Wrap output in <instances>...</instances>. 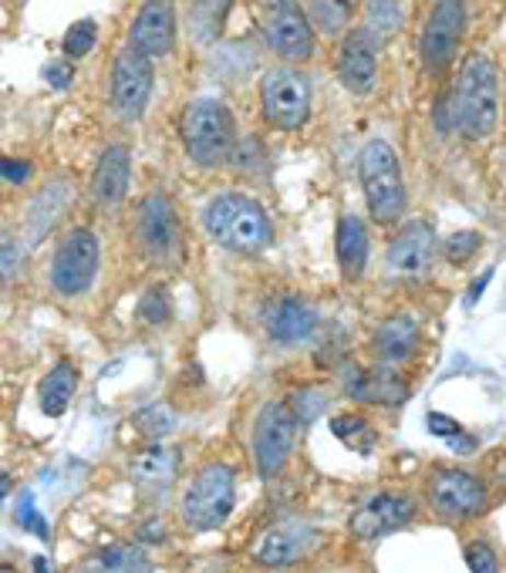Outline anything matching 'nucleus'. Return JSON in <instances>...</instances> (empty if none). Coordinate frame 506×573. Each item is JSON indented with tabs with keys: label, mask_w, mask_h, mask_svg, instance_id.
I'll return each mask as SVG.
<instances>
[{
	"label": "nucleus",
	"mask_w": 506,
	"mask_h": 573,
	"mask_svg": "<svg viewBox=\"0 0 506 573\" xmlns=\"http://www.w3.org/2000/svg\"><path fill=\"white\" fill-rule=\"evenodd\" d=\"M203 226L209 239L230 254H261L274 236L267 210L243 192H220L209 199L203 210Z\"/></svg>",
	"instance_id": "1"
},
{
	"label": "nucleus",
	"mask_w": 506,
	"mask_h": 573,
	"mask_svg": "<svg viewBox=\"0 0 506 573\" xmlns=\"http://www.w3.org/2000/svg\"><path fill=\"white\" fill-rule=\"evenodd\" d=\"M496 118H499V92H496L493 61L473 51L459 68L456 98H452V126H459L467 139L480 142L493 136Z\"/></svg>",
	"instance_id": "2"
},
{
	"label": "nucleus",
	"mask_w": 506,
	"mask_h": 573,
	"mask_svg": "<svg viewBox=\"0 0 506 573\" xmlns=\"http://www.w3.org/2000/svg\"><path fill=\"white\" fill-rule=\"evenodd\" d=\"M183 142L196 166H227L237 149V121L230 108L217 98H196L183 112Z\"/></svg>",
	"instance_id": "3"
},
{
	"label": "nucleus",
	"mask_w": 506,
	"mask_h": 573,
	"mask_svg": "<svg viewBox=\"0 0 506 573\" xmlns=\"http://www.w3.org/2000/svg\"><path fill=\"white\" fill-rule=\"evenodd\" d=\"M358 176L368 199V210L378 223H395L405 213V183L399 169V155L389 142L371 139L361 149Z\"/></svg>",
	"instance_id": "4"
},
{
	"label": "nucleus",
	"mask_w": 506,
	"mask_h": 573,
	"mask_svg": "<svg viewBox=\"0 0 506 573\" xmlns=\"http://www.w3.org/2000/svg\"><path fill=\"white\" fill-rule=\"evenodd\" d=\"M237 500V476L230 466L223 463H209L203 466L193 482L183 493V523L196 534H209V529L223 526V519L230 516Z\"/></svg>",
	"instance_id": "5"
},
{
	"label": "nucleus",
	"mask_w": 506,
	"mask_h": 573,
	"mask_svg": "<svg viewBox=\"0 0 506 573\" xmlns=\"http://www.w3.org/2000/svg\"><path fill=\"white\" fill-rule=\"evenodd\" d=\"M261 105L264 118L280 132L301 129L311 115V89L298 68H271L261 78Z\"/></svg>",
	"instance_id": "6"
},
{
	"label": "nucleus",
	"mask_w": 506,
	"mask_h": 573,
	"mask_svg": "<svg viewBox=\"0 0 506 573\" xmlns=\"http://www.w3.org/2000/svg\"><path fill=\"white\" fill-rule=\"evenodd\" d=\"M294 438H298V419H294L290 405L267 401L253 419V463H257L261 479H274L287 466Z\"/></svg>",
	"instance_id": "7"
},
{
	"label": "nucleus",
	"mask_w": 506,
	"mask_h": 573,
	"mask_svg": "<svg viewBox=\"0 0 506 573\" xmlns=\"http://www.w3.org/2000/svg\"><path fill=\"white\" fill-rule=\"evenodd\" d=\"M99 239L89 226H74L61 236L51 260V286L61 297H78L95 283Z\"/></svg>",
	"instance_id": "8"
},
{
	"label": "nucleus",
	"mask_w": 506,
	"mask_h": 573,
	"mask_svg": "<svg viewBox=\"0 0 506 573\" xmlns=\"http://www.w3.org/2000/svg\"><path fill=\"white\" fill-rule=\"evenodd\" d=\"M136 243L152 264H173L180 254V220L173 210V199L152 192L136 210Z\"/></svg>",
	"instance_id": "9"
},
{
	"label": "nucleus",
	"mask_w": 506,
	"mask_h": 573,
	"mask_svg": "<svg viewBox=\"0 0 506 573\" xmlns=\"http://www.w3.org/2000/svg\"><path fill=\"white\" fill-rule=\"evenodd\" d=\"M264 34L271 48L287 61H308L314 55V27L298 0H267Z\"/></svg>",
	"instance_id": "10"
},
{
	"label": "nucleus",
	"mask_w": 506,
	"mask_h": 573,
	"mask_svg": "<svg viewBox=\"0 0 506 573\" xmlns=\"http://www.w3.org/2000/svg\"><path fill=\"white\" fill-rule=\"evenodd\" d=\"M462 27H467V4H462V0H436L418 40L422 65H426L429 74H439L452 65Z\"/></svg>",
	"instance_id": "11"
},
{
	"label": "nucleus",
	"mask_w": 506,
	"mask_h": 573,
	"mask_svg": "<svg viewBox=\"0 0 506 573\" xmlns=\"http://www.w3.org/2000/svg\"><path fill=\"white\" fill-rule=\"evenodd\" d=\"M156 89V74H152V61L133 48H125L115 55L112 65V105L122 118H142V112L149 108Z\"/></svg>",
	"instance_id": "12"
},
{
	"label": "nucleus",
	"mask_w": 506,
	"mask_h": 573,
	"mask_svg": "<svg viewBox=\"0 0 506 573\" xmlns=\"http://www.w3.org/2000/svg\"><path fill=\"white\" fill-rule=\"evenodd\" d=\"M176 45V8L173 0H142L129 27V48L152 58L169 55Z\"/></svg>",
	"instance_id": "13"
},
{
	"label": "nucleus",
	"mask_w": 506,
	"mask_h": 573,
	"mask_svg": "<svg viewBox=\"0 0 506 573\" xmlns=\"http://www.w3.org/2000/svg\"><path fill=\"white\" fill-rule=\"evenodd\" d=\"M429 503L449 519H470L486 506V489L462 469H439L429 479Z\"/></svg>",
	"instance_id": "14"
},
{
	"label": "nucleus",
	"mask_w": 506,
	"mask_h": 573,
	"mask_svg": "<svg viewBox=\"0 0 506 573\" xmlns=\"http://www.w3.org/2000/svg\"><path fill=\"white\" fill-rule=\"evenodd\" d=\"M412 516H415V500L412 496L378 493V496H371L368 503H361L352 513L348 529H352L358 540H375V537L395 534V529H402Z\"/></svg>",
	"instance_id": "15"
},
{
	"label": "nucleus",
	"mask_w": 506,
	"mask_h": 573,
	"mask_svg": "<svg viewBox=\"0 0 506 573\" xmlns=\"http://www.w3.org/2000/svg\"><path fill=\"white\" fill-rule=\"evenodd\" d=\"M334 71L342 78V85L355 95H368L375 89V74H378V40L358 27L345 34L342 48H337Z\"/></svg>",
	"instance_id": "16"
},
{
	"label": "nucleus",
	"mask_w": 506,
	"mask_h": 573,
	"mask_svg": "<svg viewBox=\"0 0 506 573\" xmlns=\"http://www.w3.org/2000/svg\"><path fill=\"white\" fill-rule=\"evenodd\" d=\"M342 385L352 398L368 405H399L409 398V382L389 364H371V367L352 364Z\"/></svg>",
	"instance_id": "17"
},
{
	"label": "nucleus",
	"mask_w": 506,
	"mask_h": 573,
	"mask_svg": "<svg viewBox=\"0 0 506 573\" xmlns=\"http://www.w3.org/2000/svg\"><path fill=\"white\" fill-rule=\"evenodd\" d=\"M436 257V230L426 220L405 223L389 243V264L399 273H422Z\"/></svg>",
	"instance_id": "18"
},
{
	"label": "nucleus",
	"mask_w": 506,
	"mask_h": 573,
	"mask_svg": "<svg viewBox=\"0 0 506 573\" xmlns=\"http://www.w3.org/2000/svg\"><path fill=\"white\" fill-rule=\"evenodd\" d=\"M318 331V314L301 297H277L267 307V335L277 344H301Z\"/></svg>",
	"instance_id": "19"
},
{
	"label": "nucleus",
	"mask_w": 506,
	"mask_h": 573,
	"mask_svg": "<svg viewBox=\"0 0 506 573\" xmlns=\"http://www.w3.org/2000/svg\"><path fill=\"white\" fill-rule=\"evenodd\" d=\"M133 179V155L125 145H108L99 159V166L92 173V199L99 207H118L129 192Z\"/></svg>",
	"instance_id": "20"
},
{
	"label": "nucleus",
	"mask_w": 506,
	"mask_h": 573,
	"mask_svg": "<svg viewBox=\"0 0 506 573\" xmlns=\"http://www.w3.org/2000/svg\"><path fill=\"white\" fill-rule=\"evenodd\" d=\"M314 543V534L308 526H274L257 540L253 547V560L264 563V566H287V563H298Z\"/></svg>",
	"instance_id": "21"
},
{
	"label": "nucleus",
	"mask_w": 506,
	"mask_h": 573,
	"mask_svg": "<svg viewBox=\"0 0 506 573\" xmlns=\"http://www.w3.org/2000/svg\"><path fill=\"white\" fill-rule=\"evenodd\" d=\"M129 472L139 489H152V493L156 489H169L180 476V453L169 445H149L142 453H136Z\"/></svg>",
	"instance_id": "22"
},
{
	"label": "nucleus",
	"mask_w": 506,
	"mask_h": 573,
	"mask_svg": "<svg viewBox=\"0 0 506 573\" xmlns=\"http://www.w3.org/2000/svg\"><path fill=\"white\" fill-rule=\"evenodd\" d=\"M78 573H156L149 553L136 543H112L89 553L78 563Z\"/></svg>",
	"instance_id": "23"
},
{
	"label": "nucleus",
	"mask_w": 506,
	"mask_h": 573,
	"mask_svg": "<svg viewBox=\"0 0 506 573\" xmlns=\"http://www.w3.org/2000/svg\"><path fill=\"white\" fill-rule=\"evenodd\" d=\"M334 254L342 264L345 280H358L368 264V233L358 217H342L334 233Z\"/></svg>",
	"instance_id": "24"
},
{
	"label": "nucleus",
	"mask_w": 506,
	"mask_h": 573,
	"mask_svg": "<svg viewBox=\"0 0 506 573\" xmlns=\"http://www.w3.org/2000/svg\"><path fill=\"white\" fill-rule=\"evenodd\" d=\"M418 348V324L409 314H392L378 324L375 331V351L382 361H405Z\"/></svg>",
	"instance_id": "25"
},
{
	"label": "nucleus",
	"mask_w": 506,
	"mask_h": 573,
	"mask_svg": "<svg viewBox=\"0 0 506 573\" xmlns=\"http://www.w3.org/2000/svg\"><path fill=\"white\" fill-rule=\"evenodd\" d=\"M78 388V372L71 361H58L51 372L37 385V405L48 419H61L71 405V395Z\"/></svg>",
	"instance_id": "26"
},
{
	"label": "nucleus",
	"mask_w": 506,
	"mask_h": 573,
	"mask_svg": "<svg viewBox=\"0 0 506 573\" xmlns=\"http://www.w3.org/2000/svg\"><path fill=\"white\" fill-rule=\"evenodd\" d=\"M65 202H68V186L65 183H51V186H45L37 192L34 207L27 210V239L31 243H41L48 236V230L55 226V220L65 210Z\"/></svg>",
	"instance_id": "27"
},
{
	"label": "nucleus",
	"mask_w": 506,
	"mask_h": 573,
	"mask_svg": "<svg viewBox=\"0 0 506 573\" xmlns=\"http://www.w3.org/2000/svg\"><path fill=\"white\" fill-rule=\"evenodd\" d=\"M230 4L233 0H196L193 8V21H189V31L199 45H209V40H217L227 14H230Z\"/></svg>",
	"instance_id": "28"
},
{
	"label": "nucleus",
	"mask_w": 506,
	"mask_h": 573,
	"mask_svg": "<svg viewBox=\"0 0 506 573\" xmlns=\"http://www.w3.org/2000/svg\"><path fill=\"white\" fill-rule=\"evenodd\" d=\"M402 27V4L399 0H365V31L382 45L386 37L399 34Z\"/></svg>",
	"instance_id": "29"
},
{
	"label": "nucleus",
	"mask_w": 506,
	"mask_h": 573,
	"mask_svg": "<svg viewBox=\"0 0 506 573\" xmlns=\"http://www.w3.org/2000/svg\"><path fill=\"white\" fill-rule=\"evenodd\" d=\"M308 4V21L318 24V31L324 34H337L345 31V24L352 21V11H355V0H304Z\"/></svg>",
	"instance_id": "30"
},
{
	"label": "nucleus",
	"mask_w": 506,
	"mask_h": 573,
	"mask_svg": "<svg viewBox=\"0 0 506 573\" xmlns=\"http://www.w3.org/2000/svg\"><path fill=\"white\" fill-rule=\"evenodd\" d=\"M331 432L342 438L348 448H355L358 456H368L371 448H375V442H378V432L368 425V419H361V416H337L334 422H331Z\"/></svg>",
	"instance_id": "31"
},
{
	"label": "nucleus",
	"mask_w": 506,
	"mask_h": 573,
	"mask_svg": "<svg viewBox=\"0 0 506 573\" xmlns=\"http://www.w3.org/2000/svg\"><path fill=\"white\" fill-rule=\"evenodd\" d=\"M136 314H139L146 324H152V327H162V324L173 320V294H169V286H165V283H152L149 291L139 297Z\"/></svg>",
	"instance_id": "32"
},
{
	"label": "nucleus",
	"mask_w": 506,
	"mask_h": 573,
	"mask_svg": "<svg viewBox=\"0 0 506 573\" xmlns=\"http://www.w3.org/2000/svg\"><path fill=\"white\" fill-rule=\"evenodd\" d=\"M136 432H142L146 438H162L176 429V412L169 405H146L133 416Z\"/></svg>",
	"instance_id": "33"
},
{
	"label": "nucleus",
	"mask_w": 506,
	"mask_h": 573,
	"mask_svg": "<svg viewBox=\"0 0 506 573\" xmlns=\"http://www.w3.org/2000/svg\"><path fill=\"white\" fill-rule=\"evenodd\" d=\"M65 55L68 58H89L92 51H95V45H99V24L92 21V17H81V21H74L68 31H65Z\"/></svg>",
	"instance_id": "34"
},
{
	"label": "nucleus",
	"mask_w": 506,
	"mask_h": 573,
	"mask_svg": "<svg viewBox=\"0 0 506 573\" xmlns=\"http://www.w3.org/2000/svg\"><path fill=\"white\" fill-rule=\"evenodd\" d=\"M429 432L439 435V438H449V442L456 445V453H462V456H470L473 448H476V438H470L467 432H462L459 422H452V419L442 416V412H429Z\"/></svg>",
	"instance_id": "35"
},
{
	"label": "nucleus",
	"mask_w": 506,
	"mask_h": 573,
	"mask_svg": "<svg viewBox=\"0 0 506 573\" xmlns=\"http://www.w3.org/2000/svg\"><path fill=\"white\" fill-rule=\"evenodd\" d=\"M327 408V398H324V391H318V388H308V391H294V398H290V412H294V419L298 422H314L321 412Z\"/></svg>",
	"instance_id": "36"
},
{
	"label": "nucleus",
	"mask_w": 506,
	"mask_h": 573,
	"mask_svg": "<svg viewBox=\"0 0 506 573\" xmlns=\"http://www.w3.org/2000/svg\"><path fill=\"white\" fill-rule=\"evenodd\" d=\"M483 247V239H480V233H473V230H462V233H456L449 243H446V257L452 260V264H467L476 250Z\"/></svg>",
	"instance_id": "37"
},
{
	"label": "nucleus",
	"mask_w": 506,
	"mask_h": 573,
	"mask_svg": "<svg viewBox=\"0 0 506 573\" xmlns=\"http://www.w3.org/2000/svg\"><path fill=\"white\" fill-rule=\"evenodd\" d=\"M18 523H21V526H27L37 540H51V534H48V519L37 513L34 496H31V493H24V496H21V506H18Z\"/></svg>",
	"instance_id": "38"
},
{
	"label": "nucleus",
	"mask_w": 506,
	"mask_h": 573,
	"mask_svg": "<svg viewBox=\"0 0 506 573\" xmlns=\"http://www.w3.org/2000/svg\"><path fill=\"white\" fill-rule=\"evenodd\" d=\"M18 267H21V243L0 239V291H4V283H11Z\"/></svg>",
	"instance_id": "39"
},
{
	"label": "nucleus",
	"mask_w": 506,
	"mask_h": 573,
	"mask_svg": "<svg viewBox=\"0 0 506 573\" xmlns=\"http://www.w3.org/2000/svg\"><path fill=\"white\" fill-rule=\"evenodd\" d=\"M467 566H470L473 573H499L496 553H493L483 540H476V543L467 547Z\"/></svg>",
	"instance_id": "40"
},
{
	"label": "nucleus",
	"mask_w": 506,
	"mask_h": 573,
	"mask_svg": "<svg viewBox=\"0 0 506 573\" xmlns=\"http://www.w3.org/2000/svg\"><path fill=\"white\" fill-rule=\"evenodd\" d=\"M0 179H8V183H14V186L27 183V179H31V162L0 155Z\"/></svg>",
	"instance_id": "41"
},
{
	"label": "nucleus",
	"mask_w": 506,
	"mask_h": 573,
	"mask_svg": "<svg viewBox=\"0 0 506 573\" xmlns=\"http://www.w3.org/2000/svg\"><path fill=\"white\" fill-rule=\"evenodd\" d=\"M45 81H48L51 89L61 92V89H68L71 81H74V71H71L68 61H48V65H45Z\"/></svg>",
	"instance_id": "42"
},
{
	"label": "nucleus",
	"mask_w": 506,
	"mask_h": 573,
	"mask_svg": "<svg viewBox=\"0 0 506 573\" xmlns=\"http://www.w3.org/2000/svg\"><path fill=\"white\" fill-rule=\"evenodd\" d=\"M490 280H493V270H486V273H480V277L473 280L470 294H467V307H476V301H480V294L490 286Z\"/></svg>",
	"instance_id": "43"
},
{
	"label": "nucleus",
	"mask_w": 506,
	"mask_h": 573,
	"mask_svg": "<svg viewBox=\"0 0 506 573\" xmlns=\"http://www.w3.org/2000/svg\"><path fill=\"white\" fill-rule=\"evenodd\" d=\"M142 540H165V526L159 519H149L142 526Z\"/></svg>",
	"instance_id": "44"
},
{
	"label": "nucleus",
	"mask_w": 506,
	"mask_h": 573,
	"mask_svg": "<svg viewBox=\"0 0 506 573\" xmlns=\"http://www.w3.org/2000/svg\"><path fill=\"white\" fill-rule=\"evenodd\" d=\"M8 493H11V479H8V476H0V506H4Z\"/></svg>",
	"instance_id": "45"
},
{
	"label": "nucleus",
	"mask_w": 506,
	"mask_h": 573,
	"mask_svg": "<svg viewBox=\"0 0 506 573\" xmlns=\"http://www.w3.org/2000/svg\"><path fill=\"white\" fill-rule=\"evenodd\" d=\"M34 573H51L48 557H34Z\"/></svg>",
	"instance_id": "46"
}]
</instances>
